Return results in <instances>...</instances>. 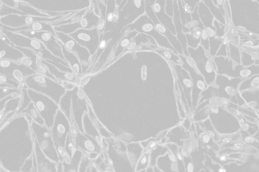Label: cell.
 Segmentation results:
<instances>
[{"label":"cell","instance_id":"20","mask_svg":"<svg viewBox=\"0 0 259 172\" xmlns=\"http://www.w3.org/2000/svg\"><path fill=\"white\" fill-rule=\"evenodd\" d=\"M202 2L208 8L215 20L219 21L222 24L226 26V22L225 16L222 14L220 9L217 6H215L212 0H202Z\"/></svg>","mask_w":259,"mask_h":172},{"label":"cell","instance_id":"17","mask_svg":"<svg viewBox=\"0 0 259 172\" xmlns=\"http://www.w3.org/2000/svg\"><path fill=\"white\" fill-rule=\"evenodd\" d=\"M2 28L16 33L26 31H32L36 32L47 31L51 33L56 36V32L54 27L50 23L48 22H36L29 26L17 28H12L2 26Z\"/></svg>","mask_w":259,"mask_h":172},{"label":"cell","instance_id":"22","mask_svg":"<svg viewBox=\"0 0 259 172\" xmlns=\"http://www.w3.org/2000/svg\"><path fill=\"white\" fill-rule=\"evenodd\" d=\"M230 58L234 62L241 64V54L240 49L231 42H228Z\"/></svg>","mask_w":259,"mask_h":172},{"label":"cell","instance_id":"23","mask_svg":"<svg viewBox=\"0 0 259 172\" xmlns=\"http://www.w3.org/2000/svg\"><path fill=\"white\" fill-rule=\"evenodd\" d=\"M155 50L157 53L170 61L175 63H179L180 61V57L177 54L168 49L158 47Z\"/></svg>","mask_w":259,"mask_h":172},{"label":"cell","instance_id":"18","mask_svg":"<svg viewBox=\"0 0 259 172\" xmlns=\"http://www.w3.org/2000/svg\"><path fill=\"white\" fill-rule=\"evenodd\" d=\"M62 47L64 60L68 63L71 69L77 74L81 73V62L79 58L73 52L67 50L62 43L58 39Z\"/></svg>","mask_w":259,"mask_h":172},{"label":"cell","instance_id":"1","mask_svg":"<svg viewBox=\"0 0 259 172\" xmlns=\"http://www.w3.org/2000/svg\"><path fill=\"white\" fill-rule=\"evenodd\" d=\"M132 31H136L139 33L151 36L155 40L159 47L168 49L178 54L168 39L156 30L153 22L146 14L140 17L133 23L123 28L122 32L126 33Z\"/></svg>","mask_w":259,"mask_h":172},{"label":"cell","instance_id":"13","mask_svg":"<svg viewBox=\"0 0 259 172\" xmlns=\"http://www.w3.org/2000/svg\"><path fill=\"white\" fill-rule=\"evenodd\" d=\"M166 0H156L152 6V9L160 22L166 26L174 35L176 30L173 18L167 15L165 11Z\"/></svg>","mask_w":259,"mask_h":172},{"label":"cell","instance_id":"19","mask_svg":"<svg viewBox=\"0 0 259 172\" xmlns=\"http://www.w3.org/2000/svg\"><path fill=\"white\" fill-rule=\"evenodd\" d=\"M139 33L136 31L127 32L124 37L120 41L115 52V55H118L123 52L131 43L133 39L138 35Z\"/></svg>","mask_w":259,"mask_h":172},{"label":"cell","instance_id":"26","mask_svg":"<svg viewBox=\"0 0 259 172\" xmlns=\"http://www.w3.org/2000/svg\"><path fill=\"white\" fill-rule=\"evenodd\" d=\"M241 64L245 67H248L254 64L255 61L251 55L244 51H241Z\"/></svg>","mask_w":259,"mask_h":172},{"label":"cell","instance_id":"31","mask_svg":"<svg viewBox=\"0 0 259 172\" xmlns=\"http://www.w3.org/2000/svg\"><path fill=\"white\" fill-rule=\"evenodd\" d=\"M217 6L220 9L222 14L225 16V9H224V3L225 0H217Z\"/></svg>","mask_w":259,"mask_h":172},{"label":"cell","instance_id":"4","mask_svg":"<svg viewBox=\"0 0 259 172\" xmlns=\"http://www.w3.org/2000/svg\"><path fill=\"white\" fill-rule=\"evenodd\" d=\"M188 51L207 84L209 85L212 84L215 81L217 74L213 63L206 54V50L199 45L196 49L188 47Z\"/></svg>","mask_w":259,"mask_h":172},{"label":"cell","instance_id":"8","mask_svg":"<svg viewBox=\"0 0 259 172\" xmlns=\"http://www.w3.org/2000/svg\"><path fill=\"white\" fill-rule=\"evenodd\" d=\"M80 45L84 47L92 56L98 50L100 38L97 28L91 29H79L68 34Z\"/></svg>","mask_w":259,"mask_h":172},{"label":"cell","instance_id":"32","mask_svg":"<svg viewBox=\"0 0 259 172\" xmlns=\"http://www.w3.org/2000/svg\"><path fill=\"white\" fill-rule=\"evenodd\" d=\"M151 5L152 6L156 2V0H149Z\"/></svg>","mask_w":259,"mask_h":172},{"label":"cell","instance_id":"6","mask_svg":"<svg viewBox=\"0 0 259 172\" xmlns=\"http://www.w3.org/2000/svg\"><path fill=\"white\" fill-rule=\"evenodd\" d=\"M244 80L239 78H230L217 74L215 82L218 86V96L237 103L239 87Z\"/></svg>","mask_w":259,"mask_h":172},{"label":"cell","instance_id":"3","mask_svg":"<svg viewBox=\"0 0 259 172\" xmlns=\"http://www.w3.org/2000/svg\"><path fill=\"white\" fill-rule=\"evenodd\" d=\"M2 33L9 39L13 46L29 49L34 51L40 59H44V53L55 55L42 42L36 39L31 38L3 28H2Z\"/></svg>","mask_w":259,"mask_h":172},{"label":"cell","instance_id":"11","mask_svg":"<svg viewBox=\"0 0 259 172\" xmlns=\"http://www.w3.org/2000/svg\"><path fill=\"white\" fill-rule=\"evenodd\" d=\"M99 18L93 12H88L77 23L54 27L56 31L67 34L74 32L79 29H91L97 28Z\"/></svg>","mask_w":259,"mask_h":172},{"label":"cell","instance_id":"5","mask_svg":"<svg viewBox=\"0 0 259 172\" xmlns=\"http://www.w3.org/2000/svg\"><path fill=\"white\" fill-rule=\"evenodd\" d=\"M56 81L46 76L35 73L27 77L25 82L29 89L45 94L55 101L52 92L55 94L56 88H65Z\"/></svg>","mask_w":259,"mask_h":172},{"label":"cell","instance_id":"33","mask_svg":"<svg viewBox=\"0 0 259 172\" xmlns=\"http://www.w3.org/2000/svg\"><path fill=\"white\" fill-rule=\"evenodd\" d=\"M212 2L213 3V4L215 5V6H217V0H212Z\"/></svg>","mask_w":259,"mask_h":172},{"label":"cell","instance_id":"27","mask_svg":"<svg viewBox=\"0 0 259 172\" xmlns=\"http://www.w3.org/2000/svg\"><path fill=\"white\" fill-rule=\"evenodd\" d=\"M202 0H183L186 11L192 13Z\"/></svg>","mask_w":259,"mask_h":172},{"label":"cell","instance_id":"24","mask_svg":"<svg viewBox=\"0 0 259 172\" xmlns=\"http://www.w3.org/2000/svg\"><path fill=\"white\" fill-rule=\"evenodd\" d=\"M225 40V39H220L217 37L209 39V52L212 57H215L216 54Z\"/></svg>","mask_w":259,"mask_h":172},{"label":"cell","instance_id":"15","mask_svg":"<svg viewBox=\"0 0 259 172\" xmlns=\"http://www.w3.org/2000/svg\"><path fill=\"white\" fill-rule=\"evenodd\" d=\"M198 7L200 20L208 34L209 39L216 37L215 29L213 24L215 19L214 17L202 2L199 4Z\"/></svg>","mask_w":259,"mask_h":172},{"label":"cell","instance_id":"28","mask_svg":"<svg viewBox=\"0 0 259 172\" xmlns=\"http://www.w3.org/2000/svg\"><path fill=\"white\" fill-rule=\"evenodd\" d=\"M228 46V42L224 40V42L220 47L215 56L228 57L227 47Z\"/></svg>","mask_w":259,"mask_h":172},{"label":"cell","instance_id":"10","mask_svg":"<svg viewBox=\"0 0 259 172\" xmlns=\"http://www.w3.org/2000/svg\"><path fill=\"white\" fill-rule=\"evenodd\" d=\"M146 14L153 22L156 30L168 39L178 53L184 54L183 48L176 35H174L166 26L162 24L154 13L149 0H145Z\"/></svg>","mask_w":259,"mask_h":172},{"label":"cell","instance_id":"29","mask_svg":"<svg viewBox=\"0 0 259 172\" xmlns=\"http://www.w3.org/2000/svg\"><path fill=\"white\" fill-rule=\"evenodd\" d=\"M174 10L175 7L173 0H166L165 11L167 15L173 18L174 16Z\"/></svg>","mask_w":259,"mask_h":172},{"label":"cell","instance_id":"7","mask_svg":"<svg viewBox=\"0 0 259 172\" xmlns=\"http://www.w3.org/2000/svg\"><path fill=\"white\" fill-rule=\"evenodd\" d=\"M145 14V0H127L123 8L119 11L118 22L124 28Z\"/></svg>","mask_w":259,"mask_h":172},{"label":"cell","instance_id":"16","mask_svg":"<svg viewBox=\"0 0 259 172\" xmlns=\"http://www.w3.org/2000/svg\"><path fill=\"white\" fill-rule=\"evenodd\" d=\"M178 2L174 1L175 10L174 16L172 18L176 30V36L182 44L184 55L186 56H189L187 38L186 34L184 32V28L180 17Z\"/></svg>","mask_w":259,"mask_h":172},{"label":"cell","instance_id":"14","mask_svg":"<svg viewBox=\"0 0 259 172\" xmlns=\"http://www.w3.org/2000/svg\"><path fill=\"white\" fill-rule=\"evenodd\" d=\"M52 127V135L53 138L55 139L57 138V141L60 139L61 142L65 141L69 132V124L67 118L61 111H59L56 113L55 124Z\"/></svg>","mask_w":259,"mask_h":172},{"label":"cell","instance_id":"2","mask_svg":"<svg viewBox=\"0 0 259 172\" xmlns=\"http://www.w3.org/2000/svg\"><path fill=\"white\" fill-rule=\"evenodd\" d=\"M214 62L216 66L217 74L230 78H239L246 80L254 75L259 74V65H252L248 67L236 63L233 67V61L228 57L215 56Z\"/></svg>","mask_w":259,"mask_h":172},{"label":"cell","instance_id":"30","mask_svg":"<svg viewBox=\"0 0 259 172\" xmlns=\"http://www.w3.org/2000/svg\"><path fill=\"white\" fill-rule=\"evenodd\" d=\"M239 138L240 135L239 134H232L231 136H225L222 139V143L229 144L231 142L237 140Z\"/></svg>","mask_w":259,"mask_h":172},{"label":"cell","instance_id":"12","mask_svg":"<svg viewBox=\"0 0 259 172\" xmlns=\"http://www.w3.org/2000/svg\"><path fill=\"white\" fill-rule=\"evenodd\" d=\"M56 37L67 50L76 55L81 63L83 62L87 63L84 58L89 59L91 55L87 49L80 45L68 34L61 32L56 31Z\"/></svg>","mask_w":259,"mask_h":172},{"label":"cell","instance_id":"25","mask_svg":"<svg viewBox=\"0 0 259 172\" xmlns=\"http://www.w3.org/2000/svg\"><path fill=\"white\" fill-rule=\"evenodd\" d=\"M213 24L215 29V37L218 38L222 39L225 35V26L215 19Z\"/></svg>","mask_w":259,"mask_h":172},{"label":"cell","instance_id":"21","mask_svg":"<svg viewBox=\"0 0 259 172\" xmlns=\"http://www.w3.org/2000/svg\"><path fill=\"white\" fill-rule=\"evenodd\" d=\"M259 88V74L254 75L244 80L239 87V91L242 92L246 90Z\"/></svg>","mask_w":259,"mask_h":172},{"label":"cell","instance_id":"9","mask_svg":"<svg viewBox=\"0 0 259 172\" xmlns=\"http://www.w3.org/2000/svg\"><path fill=\"white\" fill-rule=\"evenodd\" d=\"M17 33L40 41L53 54L60 59L65 60H63L64 56L61 45L56 36L51 33L47 31L36 32L32 31H21Z\"/></svg>","mask_w":259,"mask_h":172}]
</instances>
